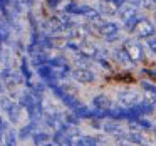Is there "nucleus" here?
Masks as SVG:
<instances>
[{
    "instance_id": "f257e3e1",
    "label": "nucleus",
    "mask_w": 156,
    "mask_h": 146,
    "mask_svg": "<svg viewBox=\"0 0 156 146\" xmlns=\"http://www.w3.org/2000/svg\"><path fill=\"white\" fill-rule=\"evenodd\" d=\"M79 129L76 124H64L62 128L55 129L54 136H52V143L54 144H76V141H77L79 138Z\"/></svg>"
},
{
    "instance_id": "f03ea898",
    "label": "nucleus",
    "mask_w": 156,
    "mask_h": 146,
    "mask_svg": "<svg viewBox=\"0 0 156 146\" xmlns=\"http://www.w3.org/2000/svg\"><path fill=\"white\" fill-rule=\"evenodd\" d=\"M118 17L121 19V22L124 24V27L128 29V30L133 32L136 22L139 20V17H138V7L128 4V2H124V4L119 7V10H118Z\"/></svg>"
},
{
    "instance_id": "7ed1b4c3",
    "label": "nucleus",
    "mask_w": 156,
    "mask_h": 146,
    "mask_svg": "<svg viewBox=\"0 0 156 146\" xmlns=\"http://www.w3.org/2000/svg\"><path fill=\"white\" fill-rule=\"evenodd\" d=\"M96 32L108 42H114L121 37V29L116 22H98L96 24Z\"/></svg>"
},
{
    "instance_id": "20e7f679",
    "label": "nucleus",
    "mask_w": 156,
    "mask_h": 146,
    "mask_svg": "<svg viewBox=\"0 0 156 146\" xmlns=\"http://www.w3.org/2000/svg\"><path fill=\"white\" fill-rule=\"evenodd\" d=\"M143 96L136 91H131V89H124V91L118 92V102L122 108H134L139 102H143Z\"/></svg>"
},
{
    "instance_id": "39448f33",
    "label": "nucleus",
    "mask_w": 156,
    "mask_h": 146,
    "mask_svg": "<svg viewBox=\"0 0 156 146\" xmlns=\"http://www.w3.org/2000/svg\"><path fill=\"white\" fill-rule=\"evenodd\" d=\"M122 47L126 49V52L129 54V57H131V61L134 62V64H136V62H141L143 59H144L143 47H141V44H139L136 39H128V41H124Z\"/></svg>"
},
{
    "instance_id": "423d86ee",
    "label": "nucleus",
    "mask_w": 156,
    "mask_h": 146,
    "mask_svg": "<svg viewBox=\"0 0 156 146\" xmlns=\"http://www.w3.org/2000/svg\"><path fill=\"white\" fill-rule=\"evenodd\" d=\"M133 34H136L139 39H148V37H151V35H154L156 30H154V25H153L148 19H139V20L136 22L134 29H133Z\"/></svg>"
},
{
    "instance_id": "0eeeda50",
    "label": "nucleus",
    "mask_w": 156,
    "mask_h": 146,
    "mask_svg": "<svg viewBox=\"0 0 156 146\" xmlns=\"http://www.w3.org/2000/svg\"><path fill=\"white\" fill-rule=\"evenodd\" d=\"M92 108H94L96 111H99L102 116H108V112L111 111L114 106H112V101L108 98V96L99 94V96H96V98L92 99Z\"/></svg>"
},
{
    "instance_id": "6e6552de",
    "label": "nucleus",
    "mask_w": 156,
    "mask_h": 146,
    "mask_svg": "<svg viewBox=\"0 0 156 146\" xmlns=\"http://www.w3.org/2000/svg\"><path fill=\"white\" fill-rule=\"evenodd\" d=\"M71 74H72V79L81 82V84H89V82L94 81V72L87 67H82V66L81 67H76Z\"/></svg>"
},
{
    "instance_id": "1a4fd4ad",
    "label": "nucleus",
    "mask_w": 156,
    "mask_h": 146,
    "mask_svg": "<svg viewBox=\"0 0 156 146\" xmlns=\"http://www.w3.org/2000/svg\"><path fill=\"white\" fill-rule=\"evenodd\" d=\"M118 139H122V141H128V143H133V144H143L144 143V138L143 134L138 131V129H129V131H122L119 136H116Z\"/></svg>"
},
{
    "instance_id": "9d476101",
    "label": "nucleus",
    "mask_w": 156,
    "mask_h": 146,
    "mask_svg": "<svg viewBox=\"0 0 156 146\" xmlns=\"http://www.w3.org/2000/svg\"><path fill=\"white\" fill-rule=\"evenodd\" d=\"M102 129H104V133L112 134V136H119L122 131H124L122 126H121V123H119L116 118H111V119H108V121L102 123Z\"/></svg>"
},
{
    "instance_id": "9b49d317",
    "label": "nucleus",
    "mask_w": 156,
    "mask_h": 146,
    "mask_svg": "<svg viewBox=\"0 0 156 146\" xmlns=\"http://www.w3.org/2000/svg\"><path fill=\"white\" fill-rule=\"evenodd\" d=\"M44 121H45V124H47L49 128H52V129H59V128H62V126L66 124L64 118H62L59 112H47L45 118H44Z\"/></svg>"
},
{
    "instance_id": "f8f14e48",
    "label": "nucleus",
    "mask_w": 156,
    "mask_h": 146,
    "mask_svg": "<svg viewBox=\"0 0 156 146\" xmlns=\"http://www.w3.org/2000/svg\"><path fill=\"white\" fill-rule=\"evenodd\" d=\"M118 10H119V7L114 2H111V0H101V4H99V12H101V15L112 17V15H118Z\"/></svg>"
},
{
    "instance_id": "ddd939ff",
    "label": "nucleus",
    "mask_w": 156,
    "mask_h": 146,
    "mask_svg": "<svg viewBox=\"0 0 156 146\" xmlns=\"http://www.w3.org/2000/svg\"><path fill=\"white\" fill-rule=\"evenodd\" d=\"M7 118L12 124H17L20 121V118H22V104L20 102H14L12 104V108L7 111Z\"/></svg>"
},
{
    "instance_id": "4468645a",
    "label": "nucleus",
    "mask_w": 156,
    "mask_h": 146,
    "mask_svg": "<svg viewBox=\"0 0 156 146\" xmlns=\"http://www.w3.org/2000/svg\"><path fill=\"white\" fill-rule=\"evenodd\" d=\"M112 55H114V59L119 62V64H122V66H133V64H134V62L131 61V57H129V54L126 52L124 47L116 49V51L112 52Z\"/></svg>"
},
{
    "instance_id": "2eb2a0df",
    "label": "nucleus",
    "mask_w": 156,
    "mask_h": 146,
    "mask_svg": "<svg viewBox=\"0 0 156 146\" xmlns=\"http://www.w3.org/2000/svg\"><path fill=\"white\" fill-rule=\"evenodd\" d=\"M99 138H94V136H79L76 144L77 146H96L99 144Z\"/></svg>"
},
{
    "instance_id": "dca6fc26",
    "label": "nucleus",
    "mask_w": 156,
    "mask_h": 146,
    "mask_svg": "<svg viewBox=\"0 0 156 146\" xmlns=\"http://www.w3.org/2000/svg\"><path fill=\"white\" fill-rule=\"evenodd\" d=\"M4 143L9 144V146H14L15 143H17V133H15L12 128H9L7 131L4 133Z\"/></svg>"
},
{
    "instance_id": "f3484780",
    "label": "nucleus",
    "mask_w": 156,
    "mask_h": 146,
    "mask_svg": "<svg viewBox=\"0 0 156 146\" xmlns=\"http://www.w3.org/2000/svg\"><path fill=\"white\" fill-rule=\"evenodd\" d=\"M32 139H34V144H44L47 139H52V136L51 134H47V133H44V131H35L34 134H32Z\"/></svg>"
},
{
    "instance_id": "a211bd4d",
    "label": "nucleus",
    "mask_w": 156,
    "mask_h": 146,
    "mask_svg": "<svg viewBox=\"0 0 156 146\" xmlns=\"http://www.w3.org/2000/svg\"><path fill=\"white\" fill-rule=\"evenodd\" d=\"M12 104H14V99L7 98V96H2V98H0V109L4 112H7L9 109L12 108Z\"/></svg>"
},
{
    "instance_id": "6ab92c4d",
    "label": "nucleus",
    "mask_w": 156,
    "mask_h": 146,
    "mask_svg": "<svg viewBox=\"0 0 156 146\" xmlns=\"http://www.w3.org/2000/svg\"><path fill=\"white\" fill-rule=\"evenodd\" d=\"M35 129V121H30L29 126H24V128L19 131V138H27L29 134H32V131Z\"/></svg>"
},
{
    "instance_id": "aec40b11",
    "label": "nucleus",
    "mask_w": 156,
    "mask_h": 146,
    "mask_svg": "<svg viewBox=\"0 0 156 146\" xmlns=\"http://www.w3.org/2000/svg\"><path fill=\"white\" fill-rule=\"evenodd\" d=\"M146 41H148V47H149V51H151L153 54L156 55V34H154V35H151V37H148Z\"/></svg>"
},
{
    "instance_id": "412c9836",
    "label": "nucleus",
    "mask_w": 156,
    "mask_h": 146,
    "mask_svg": "<svg viewBox=\"0 0 156 146\" xmlns=\"http://www.w3.org/2000/svg\"><path fill=\"white\" fill-rule=\"evenodd\" d=\"M126 2L134 5V7H143V5H144V0H126Z\"/></svg>"
},
{
    "instance_id": "4be33fe9",
    "label": "nucleus",
    "mask_w": 156,
    "mask_h": 146,
    "mask_svg": "<svg viewBox=\"0 0 156 146\" xmlns=\"http://www.w3.org/2000/svg\"><path fill=\"white\" fill-rule=\"evenodd\" d=\"M7 129H9V126H7V123H5V121H4V119L0 118V133H2V134H4V133H5V131H7Z\"/></svg>"
},
{
    "instance_id": "5701e85b",
    "label": "nucleus",
    "mask_w": 156,
    "mask_h": 146,
    "mask_svg": "<svg viewBox=\"0 0 156 146\" xmlns=\"http://www.w3.org/2000/svg\"><path fill=\"white\" fill-rule=\"evenodd\" d=\"M47 4L51 5V7H57V5L61 4V0H47Z\"/></svg>"
},
{
    "instance_id": "b1692460",
    "label": "nucleus",
    "mask_w": 156,
    "mask_h": 146,
    "mask_svg": "<svg viewBox=\"0 0 156 146\" xmlns=\"http://www.w3.org/2000/svg\"><path fill=\"white\" fill-rule=\"evenodd\" d=\"M5 91V86H4V81H0V94H4Z\"/></svg>"
},
{
    "instance_id": "393cba45",
    "label": "nucleus",
    "mask_w": 156,
    "mask_h": 146,
    "mask_svg": "<svg viewBox=\"0 0 156 146\" xmlns=\"http://www.w3.org/2000/svg\"><path fill=\"white\" fill-rule=\"evenodd\" d=\"M2 139H4V134H2V133H0V141H2Z\"/></svg>"
},
{
    "instance_id": "a878e982",
    "label": "nucleus",
    "mask_w": 156,
    "mask_h": 146,
    "mask_svg": "<svg viewBox=\"0 0 156 146\" xmlns=\"http://www.w3.org/2000/svg\"><path fill=\"white\" fill-rule=\"evenodd\" d=\"M154 20H156V10H154Z\"/></svg>"
}]
</instances>
